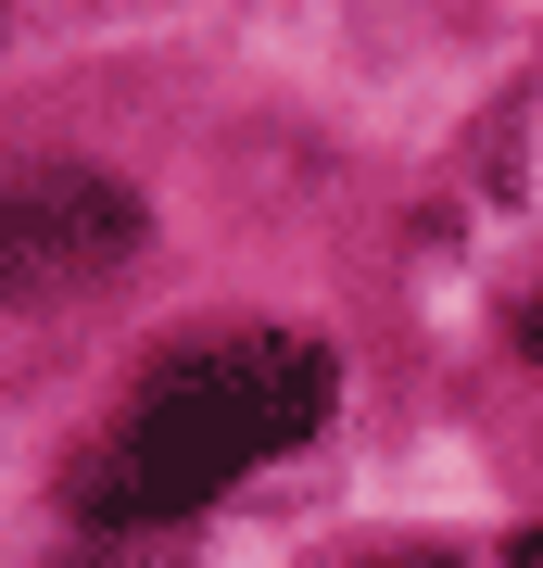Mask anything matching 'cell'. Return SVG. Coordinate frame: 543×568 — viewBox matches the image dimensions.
<instances>
[{"mask_svg":"<svg viewBox=\"0 0 543 568\" xmlns=\"http://www.w3.org/2000/svg\"><path fill=\"white\" fill-rule=\"evenodd\" d=\"M329 417V354L303 328H241V342H202L127 405V429L77 467V518L89 530H164L190 506H215L241 467L291 455Z\"/></svg>","mask_w":543,"mask_h":568,"instance_id":"obj_1","label":"cell"},{"mask_svg":"<svg viewBox=\"0 0 543 568\" xmlns=\"http://www.w3.org/2000/svg\"><path fill=\"white\" fill-rule=\"evenodd\" d=\"M127 253H140V203H127L114 178L51 164V178L13 190V278L26 291H89V278H114Z\"/></svg>","mask_w":543,"mask_h":568,"instance_id":"obj_2","label":"cell"},{"mask_svg":"<svg viewBox=\"0 0 543 568\" xmlns=\"http://www.w3.org/2000/svg\"><path fill=\"white\" fill-rule=\"evenodd\" d=\"M354 568H455V556H418V544H404V556H354Z\"/></svg>","mask_w":543,"mask_h":568,"instance_id":"obj_3","label":"cell"},{"mask_svg":"<svg viewBox=\"0 0 543 568\" xmlns=\"http://www.w3.org/2000/svg\"><path fill=\"white\" fill-rule=\"evenodd\" d=\"M519 568H543V530H519Z\"/></svg>","mask_w":543,"mask_h":568,"instance_id":"obj_4","label":"cell"},{"mask_svg":"<svg viewBox=\"0 0 543 568\" xmlns=\"http://www.w3.org/2000/svg\"><path fill=\"white\" fill-rule=\"evenodd\" d=\"M531 354H543V291H531Z\"/></svg>","mask_w":543,"mask_h":568,"instance_id":"obj_5","label":"cell"}]
</instances>
